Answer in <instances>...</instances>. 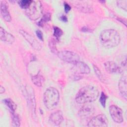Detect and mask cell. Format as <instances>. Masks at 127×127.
Returning a JSON list of instances; mask_svg holds the SVG:
<instances>
[{
    "instance_id": "obj_1",
    "label": "cell",
    "mask_w": 127,
    "mask_h": 127,
    "mask_svg": "<svg viewBox=\"0 0 127 127\" xmlns=\"http://www.w3.org/2000/svg\"><path fill=\"white\" fill-rule=\"evenodd\" d=\"M99 96L97 87L88 85L81 88L75 96V101L79 104L90 103L95 101Z\"/></svg>"
},
{
    "instance_id": "obj_2",
    "label": "cell",
    "mask_w": 127,
    "mask_h": 127,
    "mask_svg": "<svg viewBox=\"0 0 127 127\" xmlns=\"http://www.w3.org/2000/svg\"><path fill=\"white\" fill-rule=\"evenodd\" d=\"M102 45L106 48H112L118 46L120 42V36L119 33L112 29L102 31L100 35Z\"/></svg>"
},
{
    "instance_id": "obj_3",
    "label": "cell",
    "mask_w": 127,
    "mask_h": 127,
    "mask_svg": "<svg viewBox=\"0 0 127 127\" xmlns=\"http://www.w3.org/2000/svg\"><path fill=\"white\" fill-rule=\"evenodd\" d=\"M60 94L58 90L54 87L47 88L44 94L43 101L46 107L50 110L54 109L58 104Z\"/></svg>"
},
{
    "instance_id": "obj_4",
    "label": "cell",
    "mask_w": 127,
    "mask_h": 127,
    "mask_svg": "<svg viewBox=\"0 0 127 127\" xmlns=\"http://www.w3.org/2000/svg\"><path fill=\"white\" fill-rule=\"evenodd\" d=\"M28 17L33 20L38 19L42 14V7L40 1L32 0L29 7L25 9Z\"/></svg>"
},
{
    "instance_id": "obj_5",
    "label": "cell",
    "mask_w": 127,
    "mask_h": 127,
    "mask_svg": "<svg viewBox=\"0 0 127 127\" xmlns=\"http://www.w3.org/2000/svg\"><path fill=\"white\" fill-rule=\"evenodd\" d=\"M57 55L62 60L73 64L79 61L80 59L79 56L77 54L69 51H62L59 52L57 53Z\"/></svg>"
},
{
    "instance_id": "obj_6",
    "label": "cell",
    "mask_w": 127,
    "mask_h": 127,
    "mask_svg": "<svg viewBox=\"0 0 127 127\" xmlns=\"http://www.w3.org/2000/svg\"><path fill=\"white\" fill-rule=\"evenodd\" d=\"M88 127H108V121L104 115H98L91 119L88 123Z\"/></svg>"
},
{
    "instance_id": "obj_7",
    "label": "cell",
    "mask_w": 127,
    "mask_h": 127,
    "mask_svg": "<svg viewBox=\"0 0 127 127\" xmlns=\"http://www.w3.org/2000/svg\"><path fill=\"white\" fill-rule=\"evenodd\" d=\"M109 112L113 120L117 123H121L123 121V112L121 109L115 105L110 106Z\"/></svg>"
},
{
    "instance_id": "obj_8",
    "label": "cell",
    "mask_w": 127,
    "mask_h": 127,
    "mask_svg": "<svg viewBox=\"0 0 127 127\" xmlns=\"http://www.w3.org/2000/svg\"><path fill=\"white\" fill-rule=\"evenodd\" d=\"M19 33L22 35V36L26 39V40L31 45V46L34 49L39 51L41 49L42 46L40 43L29 33L23 30H20Z\"/></svg>"
},
{
    "instance_id": "obj_9",
    "label": "cell",
    "mask_w": 127,
    "mask_h": 127,
    "mask_svg": "<svg viewBox=\"0 0 127 127\" xmlns=\"http://www.w3.org/2000/svg\"><path fill=\"white\" fill-rule=\"evenodd\" d=\"M95 109L93 106L85 105L82 107L78 112V115L82 119H88L94 113Z\"/></svg>"
},
{
    "instance_id": "obj_10",
    "label": "cell",
    "mask_w": 127,
    "mask_h": 127,
    "mask_svg": "<svg viewBox=\"0 0 127 127\" xmlns=\"http://www.w3.org/2000/svg\"><path fill=\"white\" fill-rule=\"evenodd\" d=\"M106 71L110 73H122L123 69L117 64L113 61H108L104 64Z\"/></svg>"
},
{
    "instance_id": "obj_11",
    "label": "cell",
    "mask_w": 127,
    "mask_h": 127,
    "mask_svg": "<svg viewBox=\"0 0 127 127\" xmlns=\"http://www.w3.org/2000/svg\"><path fill=\"white\" fill-rule=\"evenodd\" d=\"M0 38L2 41L8 44H12L15 40L14 36L2 27L0 28Z\"/></svg>"
},
{
    "instance_id": "obj_12",
    "label": "cell",
    "mask_w": 127,
    "mask_h": 127,
    "mask_svg": "<svg viewBox=\"0 0 127 127\" xmlns=\"http://www.w3.org/2000/svg\"><path fill=\"white\" fill-rule=\"evenodd\" d=\"M50 122L56 126L61 124L63 121V113L61 111H57L53 113L50 116Z\"/></svg>"
},
{
    "instance_id": "obj_13",
    "label": "cell",
    "mask_w": 127,
    "mask_h": 127,
    "mask_svg": "<svg viewBox=\"0 0 127 127\" xmlns=\"http://www.w3.org/2000/svg\"><path fill=\"white\" fill-rule=\"evenodd\" d=\"M0 13L4 19L7 22H9L11 20V18L9 12L8 7L7 3L4 1H2L0 4Z\"/></svg>"
},
{
    "instance_id": "obj_14",
    "label": "cell",
    "mask_w": 127,
    "mask_h": 127,
    "mask_svg": "<svg viewBox=\"0 0 127 127\" xmlns=\"http://www.w3.org/2000/svg\"><path fill=\"white\" fill-rule=\"evenodd\" d=\"M118 87H119V89L121 94L126 100L127 96V77L126 75L123 76L120 79L119 82Z\"/></svg>"
},
{
    "instance_id": "obj_15",
    "label": "cell",
    "mask_w": 127,
    "mask_h": 127,
    "mask_svg": "<svg viewBox=\"0 0 127 127\" xmlns=\"http://www.w3.org/2000/svg\"><path fill=\"white\" fill-rule=\"evenodd\" d=\"M73 64L74 65L77 70L81 73L88 74L90 72V69L89 66L82 62L79 61Z\"/></svg>"
},
{
    "instance_id": "obj_16",
    "label": "cell",
    "mask_w": 127,
    "mask_h": 127,
    "mask_svg": "<svg viewBox=\"0 0 127 127\" xmlns=\"http://www.w3.org/2000/svg\"><path fill=\"white\" fill-rule=\"evenodd\" d=\"M25 89L26 90L27 94V97H28V100H29V102L30 103V104H31L32 108V110L34 112H35V108H36V102H35V98L34 96V93L33 91L32 88H31V87H28L27 86L25 88Z\"/></svg>"
},
{
    "instance_id": "obj_17",
    "label": "cell",
    "mask_w": 127,
    "mask_h": 127,
    "mask_svg": "<svg viewBox=\"0 0 127 127\" xmlns=\"http://www.w3.org/2000/svg\"><path fill=\"white\" fill-rule=\"evenodd\" d=\"M3 101L4 103V104L6 105V106L12 112V113H14L16 109V105L13 101L10 99L7 98L4 99Z\"/></svg>"
},
{
    "instance_id": "obj_18",
    "label": "cell",
    "mask_w": 127,
    "mask_h": 127,
    "mask_svg": "<svg viewBox=\"0 0 127 127\" xmlns=\"http://www.w3.org/2000/svg\"><path fill=\"white\" fill-rule=\"evenodd\" d=\"M43 77L41 75L38 74L36 75L33 76L32 77V81L33 83L36 86L38 87H41L42 85Z\"/></svg>"
},
{
    "instance_id": "obj_19",
    "label": "cell",
    "mask_w": 127,
    "mask_h": 127,
    "mask_svg": "<svg viewBox=\"0 0 127 127\" xmlns=\"http://www.w3.org/2000/svg\"><path fill=\"white\" fill-rule=\"evenodd\" d=\"M76 7L80 10L84 12H91V11H93L92 8L90 6H89L88 4H86L79 3V4H78V5H77Z\"/></svg>"
},
{
    "instance_id": "obj_20",
    "label": "cell",
    "mask_w": 127,
    "mask_h": 127,
    "mask_svg": "<svg viewBox=\"0 0 127 127\" xmlns=\"http://www.w3.org/2000/svg\"><path fill=\"white\" fill-rule=\"evenodd\" d=\"M32 1L31 0H22L18 1V4L22 8L26 9L29 7Z\"/></svg>"
},
{
    "instance_id": "obj_21",
    "label": "cell",
    "mask_w": 127,
    "mask_h": 127,
    "mask_svg": "<svg viewBox=\"0 0 127 127\" xmlns=\"http://www.w3.org/2000/svg\"><path fill=\"white\" fill-rule=\"evenodd\" d=\"M12 126L13 127H19L20 126L19 118L14 113H12Z\"/></svg>"
},
{
    "instance_id": "obj_22",
    "label": "cell",
    "mask_w": 127,
    "mask_h": 127,
    "mask_svg": "<svg viewBox=\"0 0 127 127\" xmlns=\"http://www.w3.org/2000/svg\"><path fill=\"white\" fill-rule=\"evenodd\" d=\"M63 34L62 30L58 27H54V35L56 38L58 39Z\"/></svg>"
},
{
    "instance_id": "obj_23",
    "label": "cell",
    "mask_w": 127,
    "mask_h": 127,
    "mask_svg": "<svg viewBox=\"0 0 127 127\" xmlns=\"http://www.w3.org/2000/svg\"><path fill=\"white\" fill-rule=\"evenodd\" d=\"M50 17H51V16H50V14L47 13V14H45L43 16V17L41 18V20L39 21V25L40 26H42L45 22L48 21L50 19Z\"/></svg>"
},
{
    "instance_id": "obj_24",
    "label": "cell",
    "mask_w": 127,
    "mask_h": 127,
    "mask_svg": "<svg viewBox=\"0 0 127 127\" xmlns=\"http://www.w3.org/2000/svg\"><path fill=\"white\" fill-rule=\"evenodd\" d=\"M117 5L119 7L125 10L126 11L127 10V1L126 0L118 1Z\"/></svg>"
},
{
    "instance_id": "obj_25",
    "label": "cell",
    "mask_w": 127,
    "mask_h": 127,
    "mask_svg": "<svg viewBox=\"0 0 127 127\" xmlns=\"http://www.w3.org/2000/svg\"><path fill=\"white\" fill-rule=\"evenodd\" d=\"M107 98V96L105 94V93L104 92H102L100 95V97L99 99V101L101 103V104L102 105V106L105 108V105H106V99Z\"/></svg>"
},
{
    "instance_id": "obj_26",
    "label": "cell",
    "mask_w": 127,
    "mask_h": 127,
    "mask_svg": "<svg viewBox=\"0 0 127 127\" xmlns=\"http://www.w3.org/2000/svg\"><path fill=\"white\" fill-rule=\"evenodd\" d=\"M93 67H94V69L95 70V72L97 76L98 77V78L100 80H102L103 79V76H102V74L100 70L99 69V68L96 65H94Z\"/></svg>"
},
{
    "instance_id": "obj_27",
    "label": "cell",
    "mask_w": 127,
    "mask_h": 127,
    "mask_svg": "<svg viewBox=\"0 0 127 127\" xmlns=\"http://www.w3.org/2000/svg\"><path fill=\"white\" fill-rule=\"evenodd\" d=\"M36 35H37V37H38V38L39 39H40L41 40L43 41V33L41 32V31H40V30H37L36 31Z\"/></svg>"
},
{
    "instance_id": "obj_28",
    "label": "cell",
    "mask_w": 127,
    "mask_h": 127,
    "mask_svg": "<svg viewBox=\"0 0 127 127\" xmlns=\"http://www.w3.org/2000/svg\"><path fill=\"white\" fill-rule=\"evenodd\" d=\"M64 6V10H65V11L66 12H68L70 10L71 7H70V6L68 3H65Z\"/></svg>"
},
{
    "instance_id": "obj_29",
    "label": "cell",
    "mask_w": 127,
    "mask_h": 127,
    "mask_svg": "<svg viewBox=\"0 0 127 127\" xmlns=\"http://www.w3.org/2000/svg\"><path fill=\"white\" fill-rule=\"evenodd\" d=\"M60 18L61 20H62L63 21H64V22L67 21V18L65 15H62Z\"/></svg>"
},
{
    "instance_id": "obj_30",
    "label": "cell",
    "mask_w": 127,
    "mask_h": 127,
    "mask_svg": "<svg viewBox=\"0 0 127 127\" xmlns=\"http://www.w3.org/2000/svg\"><path fill=\"white\" fill-rule=\"evenodd\" d=\"M5 91V89L4 88V87H3L2 86H0V93L2 94L3 93H4Z\"/></svg>"
},
{
    "instance_id": "obj_31",
    "label": "cell",
    "mask_w": 127,
    "mask_h": 127,
    "mask_svg": "<svg viewBox=\"0 0 127 127\" xmlns=\"http://www.w3.org/2000/svg\"><path fill=\"white\" fill-rule=\"evenodd\" d=\"M81 31H84V32H87V31H89V30L88 29V28H87V27H82V29H81Z\"/></svg>"
}]
</instances>
